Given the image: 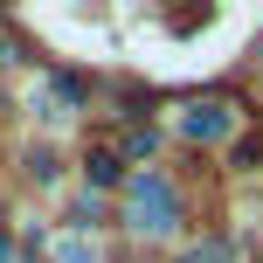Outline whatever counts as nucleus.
Instances as JSON below:
<instances>
[{
	"mask_svg": "<svg viewBox=\"0 0 263 263\" xmlns=\"http://www.w3.org/2000/svg\"><path fill=\"white\" fill-rule=\"evenodd\" d=\"M180 139H194V145H222L229 132H236V111L229 104H180Z\"/></svg>",
	"mask_w": 263,
	"mask_h": 263,
	"instance_id": "nucleus-2",
	"label": "nucleus"
},
{
	"mask_svg": "<svg viewBox=\"0 0 263 263\" xmlns=\"http://www.w3.org/2000/svg\"><path fill=\"white\" fill-rule=\"evenodd\" d=\"M0 263H7V236H0Z\"/></svg>",
	"mask_w": 263,
	"mask_h": 263,
	"instance_id": "nucleus-7",
	"label": "nucleus"
},
{
	"mask_svg": "<svg viewBox=\"0 0 263 263\" xmlns=\"http://www.w3.org/2000/svg\"><path fill=\"white\" fill-rule=\"evenodd\" d=\"M55 263H97V250L83 236H63V242H55Z\"/></svg>",
	"mask_w": 263,
	"mask_h": 263,
	"instance_id": "nucleus-4",
	"label": "nucleus"
},
{
	"mask_svg": "<svg viewBox=\"0 0 263 263\" xmlns=\"http://www.w3.org/2000/svg\"><path fill=\"white\" fill-rule=\"evenodd\" d=\"M83 180H90V187H111V180H118V153H90Z\"/></svg>",
	"mask_w": 263,
	"mask_h": 263,
	"instance_id": "nucleus-3",
	"label": "nucleus"
},
{
	"mask_svg": "<svg viewBox=\"0 0 263 263\" xmlns=\"http://www.w3.org/2000/svg\"><path fill=\"white\" fill-rule=\"evenodd\" d=\"M125 222H132V236H173V222H180V194H173V180L166 173H132L125 180Z\"/></svg>",
	"mask_w": 263,
	"mask_h": 263,
	"instance_id": "nucleus-1",
	"label": "nucleus"
},
{
	"mask_svg": "<svg viewBox=\"0 0 263 263\" xmlns=\"http://www.w3.org/2000/svg\"><path fill=\"white\" fill-rule=\"evenodd\" d=\"M180 263H229V250L208 236V242H187V256H180Z\"/></svg>",
	"mask_w": 263,
	"mask_h": 263,
	"instance_id": "nucleus-5",
	"label": "nucleus"
},
{
	"mask_svg": "<svg viewBox=\"0 0 263 263\" xmlns=\"http://www.w3.org/2000/svg\"><path fill=\"white\" fill-rule=\"evenodd\" d=\"M153 145H159V139H153V132L139 125V132H132V139H125V153H132V159H145V153H153Z\"/></svg>",
	"mask_w": 263,
	"mask_h": 263,
	"instance_id": "nucleus-6",
	"label": "nucleus"
}]
</instances>
